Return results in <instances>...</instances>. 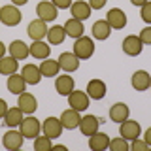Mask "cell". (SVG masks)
Wrapping results in <instances>:
<instances>
[{
    "mask_svg": "<svg viewBox=\"0 0 151 151\" xmlns=\"http://www.w3.org/2000/svg\"><path fill=\"white\" fill-rule=\"evenodd\" d=\"M23 19V13L19 12V6L15 4H8V6L0 8V23L6 27H17Z\"/></svg>",
    "mask_w": 151,
    "mask_h": 151,
    "instance_id": "obj_1",
    "label": "cell"
},
{
    "mask_svg": "<svg viewBox=\"0 0 151 151\" xmlns=\"http://www.w3.org/2000/svg\"><path fill=\"white\" fill-rule=\"evenodd\" d=\"M93 53H94V42L89 36H81V38L76 40V44H74V55L78 57L79 60L91 59Z\"/></svg>",
    "mask_w": 151,
    "mask_h": 151,
    "instance_id": "obj_2",
    "label": "cell"
},
{
    "mask_svg": "<svg viewBox=\"0 0 151 151\" xmlns=\"http://www.w3.org/2000/svg\"><path fill=\"white\" fill-rule=\"evenodd\" d=\"M19 130H21V134L25 136V138H28V140L32 138V140H34L36 136H40L42 125H40V121H38L34 115H28V117H25V119L21 121Z\"/></svg>",
    "mask_w": 151,
    "mask_h": 151,
    "instance_id": "obj_3",
    "label": "cell"
},
{
    "mask_svg": "<svg viewBox=\"0 0 151 151\" xmlns=\"http://www.w3.org/2000/svg\"><path fill=\"white\" fill-rule=\"evenodd\" d=\"M140 134H142V127H140V123H138V121L127 119V121L119 123V136H123L125 140L132 142V140L140 138Z\"/></svg>",
    "mask_w": 151,
    "mask_h": 151,
    "instance_id": "obj_4",
    "label": "cell"
},
{
    "mask_svg": "<svg viewBox=\"0 0 151 151\" xmlns=\"http://www.w3.org/2000/svg\"><path fill=\"white\" fill-rule=\"evenodd\" d=\"M63 129L64 127H63V123H60L59 117H47V119L42 123V132L51 140L59 138V136L63 134Z\"/></svg>",
    "mask_w": 151,
    "mask_h": 151,
    "instance_id": "obj_5",
    "label": "cell"
},
{
    "mask_svg": "<svg viewBox=\"0 0 151 151\" xmlns=\"http://www.w3.org/2000/svg\"><path fill=\"white\" fill-rule=\"evenodd\" d=\"M23 140H25V136L21 134V130L9 129L6 134L2 136V145L6 149H9V151H15V149L23 147Z\"/></svg>",
    "mask_w": 151,
    "mask_h": 151,
    "instance_id": "obj_6",
    "label": "cell"
},
{
    "mask_svg": "<svg viewBox=\"0 0 151 151\" xmlns=\"http://www.w3.org/2000/svg\"><path fill=\"white\" fill-rule=\"evenodd\" d=\"M89 100H91V98H89V94L83 93V91H78V89L68 94V106L74 108V110H78L79 113L85 111L89 108Z\"/></svg>",
    "mask_w": 151,
    "mask_h": 151,
    "instance_id": "obj_7",
    "label": "cell"
},
{
    "mask_svg": "<svg viewBox=\"0 0 151 151\" xmlns=\"http://www.w3.org/2000/svg\"><path fill=\"white\" fill-rule=\"evenodd\" d=\"M123 53L125 55H129V57H138L142 53V49H144V44H142V40L136 34H130V36H127L125 40H123Z\"/></svg>",
    "mask_w": 151,
    "mask_h": 151,
    "instance_id": "obj_8",
    "label": "cell"
},
{
    "mask_svg": "<svg viewBox=\"0 0 151 151\" xmlns=\"http://www.w3.org/2000/svg\"><path fill=\"white\" fill-rule=\"evenodd\" d=\"M47 23L45 21H42L40 17L34 19V21H30L28 23V27H27V34L30 36V40H44V38L47 36Z\"/></svg>",
    "mask_w": 151,
    "mask_h": 151,
    "instance_id": "obj_9",
    "label": "cell"
},
{
    "mask_svg": "<svg viewBox=\"0 0 151 151\" xmlns=\"http://www.w3.org/2000/svg\"><path fill=\"white\" fill-rule=\"evenodd\" d=\"M106 21H108V25L111 27V30H121V28L127 27V15L119 8H111L106 15Z\"/></svg>",
    "mask_w": 151,
    "mask_h": 151,
    "instance_id": "obj_10",
    "label": "cell"
},
{
    "mask_svg": "<svg viewBox=\"0 0 151 151\" xmlns=\"http://www.w3.org/2000/svg\"><path fill=\"white\" fill-rule=\"evenodd\" d=\"M57 12H59V9H57V6L53 2H40L36 6V15L42 19V21H45V23H49V21H55L57 19Z\"/></svg>",
    "mask_w": 151,
    "mask_h": 151,
    "instance_id": "obj_11",
    "label": "cell"
},
{
    "mask_svg": "<svg viewBox=\"0 0 151 151\" xmlns=\"http://www.w3.org/2000/svg\"><path fill=\"white\" fill-rule=\"evenodd\" d=\"M85 93L89 94L91 100H102V98L106 96V93H108V87H106V83H104L102 79H91V81L87 83V91Z\"/></svg>",
    "mask_w": 151,
    "mask_h": 151,
    "instance_id": "obj_12",
    "label": "cell"
},
{
    "mask_svg": "<svg viewBox=\"0 0 151 151\" xmlns=\"http://www.w3.org/2000/svg\"><path fill=\"white\" fill-rule=\"evenodd\" d=\"M130 85L134 87V91H147L151 85V76L145 72V70H136L130 78Z\"/></svg>",
    "mask_w": 151,
    "mask_h": 151,
    "instance_id": "obj_13",
    "label": "cell"
},
{
    "mask_svg": "<svg viewBox=\"0 0 151 151\" xmlns=\"http://www.w3.org/2000/svg\"><path fill=\"white\" fill-rule=\"evenodd\" d=\"M17 106L21 108L23 113L32 115V113L38 110V100H36L34 94H30V93H21L19 94V100H17Z\"/></svg>",
    "mask_w": 151,
    "mask_h": 151,
    "instance_id": "obj_14",
    "label": "cell"
},
{
    "mask_svg": "<svg viewBox=\"0 0 151 151\" xmlns=\"http://www.w3.org/2000/svg\"><path fill=\"white\" fill-rule=\"evenodd\" d=\"M59 66H60V70H64L66 74H70V72H76V70L79 68V59L74 55V51L70 53V51H66V53H60L59 59Z\"/></svg>",
    "mask_w": 151,
    "mask_h": 151,
    "instance_id": "obj_15",
    "label": "cell"
},
{
    "mask_svg": "<svg viewBox=\"0 0 151 151\" xmlns=\"http://www.w3.org/2000/svg\"><path fill=\"white\" fill-rule=\"evenodd\" d=\"M74 87H76V83H74V78H72V76H68V74L57 76L55 89H57V93H59L60 96H68V94L74 91Z\"/></svg>",
    "mask_w": 151,
    "mask_h": 151,
    "instance_id": "obj_16",
    "label": "cell"
},
{
    "mask_svg": "<svg viewBox=\"0 0 151 151\" xmlns=\"http://www.w3.org/2000/svg\"><path fill=\"white\" fill-rule=\"evenodd\" d=\"M98 125H100V121H98L96 115H81V121H79L78 129L81 130L83 136H93L98 130Z\"/></svg>",
    "mask_w": 151,
    "mask_h": 151,
    "instance_id": "obj_17",
    "label": "cell"
},
{
    "mask_svg": "<svg viewBox=\"0 0 151 151\" xmlns=\"http://www.w3.org/2000/svg\"><path fill=\"white\" fill-rule=\"evenodd\" d=\"M79 121H81V115H79V111L74 110V108H68V110H64L60 113V123H63V127L68 129V130L79 127Z\"/></svg>",
    "mask_w": 151,
    "mask_h": 151,
    "instance_id": "obj_18",
    "label": "cell"
},
{
    "mask_svg": "<svg viewBox=\"0 0 151 151\" xmlns=\"http://www.w3.org/2000/svg\"><path fill=\"white\" fill-rule=\"evenodd\" d=\"M21 76L25 78L27 85H38L42 81V78H44L40 72V66H36V64H25L21 70Z\"/></svg>",
    "mask_w": 151,
    "mask_h": 151,
    "instance_id": "obj_19",
    "label": "cell"
},
{
    "mask_svg": "<svg viewBox=\"0 0 151 151\" xmlns=\"http://www.w3.org/2000/svg\"><path fill=\"white\" fill-rule=\"evenodd\" d=\"M129 115H130V108L127 106L125 102H117V104H113V106L110 108V119L115 121V123L127 121Z\"/></svg>",
    "mask_w": 151,
    "mask_h": 151,
    "instance_id": "obj_20",
    "label": "cell"
},
{
    "mask_svg": "<svg viewBox=\"0 0 151 151\" xmlns=\"http://www.w3.org/2000/svg\"><path fill=\"white\" fill-rule=\"evenodd\" d=\"M64 30H66V36H70V38H74V40H78V38H81L83 36V32H85V27H83V21H79V19H68V21L64 23Z\"/></svg>",
    "mask_w": 151,
    "mask_h": 151,
    "instance_id": "obj_21",
    "label": "cell"
},
{
    "mask_svg": "<svg viewBox=\"0 0 151 151\" xmlns=\"http://www.w3.org/2000/svg\"><path fill=\"white\" fill-rule=\"evenodd\" d=\"M30 57H34L38 60H44V59H49V53H51V47L42 40H34L30 45Z\"/></svg>",
    "mask_w": 151,
    "mask_h": 151,
    "instance_id": "obj_22",
    "label": "cell"
},
{
    "mask_svg": "<svg viewBox=\"0 0 151 151\" xmlns=\"http://www.w3.org/2000/svg\"><path fill=\"white\" fill-rule=\"evenodd\" d=\"M25 119V113L21 111V108H8L6 115H4V123H6V127H9V129H15V127L21 125V121Z\"/></svg>",
    "mask_w": 151,
    "mask_h": 151,
    "instance_id": "obj_23",
    "label": "cell"
},
{
    "mask_svg": "<svg viewBox=\"0 0 151 151\" xmlns=\"http://www.w3.org/2000/svg\"><path fill=\"white\" fill-rule=\"evenodd\" d=\"M110 145V136L106 132H94L93 136H89V147L93 151H104Z\"/></svg>",
    "mask_w": 151,
    "mask_h": 151,
    "instance_id": "obj_24",
    "label": "cell"
},
{
    "mask_svg": "<svg viewBox=\"0 0 151 151\" xmlns=\"http://www.w3.org/2000/svg\"><path fill=\"white\" fill-rule=\"evenodd\" d=\"M9 55H12L13 59H17V60H23V59H27V57L30 55V47H28L23 40H13L12 44H9Z\"/></svg>",
    "mask_w": 151,
    "mask_h": 151,
    "instance_id": "obj_25",
    "label": "cell"
},
{
    "mask_svg": "<svg viewBox=\"0 0 151 151\" xmlns=\"http://www.w3.org/2000/svg\"><path fill=\"white\" fill-rule=\"evenodd\" d=\"M8 91L12 93V94H21V93H25V87H27V81H25V78H23L21 74H12V76H8Z\"/></svg>",
    "mask_w": 151,
    "mask_h": 151,
    "instance_id": "obj_26",
    "label": "cell"
},
{
    "mask_svg": "<svg viewBox=\"0 0 151 151\" xmlns=\"http://www.w3.org/2000/svg\"><path fill=\"white\" fill-rule=\"evenodd\" d=\"M70 13H72L74 19L85 21V19L91 17V6H89V2H83V0H79V2H74L72 6H70Z\"/></svg>",
    "mask_w": 151,
    "mask_h": 151,
    "instance_id": "obj_27",
    "label": "cell"
},
{
    "mask_svg": "<svg viewBox=\"0 0 151 151\" xmlns=\"http://www.w3.org/2000/svg\"><path fill=\"white\" fill-rule=\"evenodd\" d=\"M91 32H93V38H96V40H108L111 34V27L108 25L106 19H100V21H96L93 25Z\"/></svg>",
    "mask_w": 151,
    "mask_h": 151,
    "instance_id": "obj_28",
    "label": "cell"
},
{
    "mask_svg": "<svg viewBox=\"0 0 151 151\" xmlns=\"http://www.w3.org/2000/svg\"><path fill=\"white\" fill-rule=\"evenodd\" d=\"M59 70H60L59 60L44 59V60H42V64H40V72H42L44 78H57V76H59Z\"/></svg>",
    "mask_w": 151,
    "mask_h": 151,
    "instance_id": "obj_29",
    "label": "cell"
},
{
    "mask_svg": "<svg viewBox=\"0 0 151 151\" xmlns=\"http://www.w3.org/2000/svg\"><path fill=\"white\" fill-rule=\"evenodd\" d=\"M17 68H19V60L13 59L12 55H9V57H2V59H0V74H2V76L15 74Z\"/></svg>",
    "mask_w": 151,
    "mask_h": 151,
    "instance_id": "obj_30",
    "label": "cell"
},
{
    "mask_svg": "<svg viewBox=\"0 0 151 151\" xmlns=\"http://www.w3.org/2000/svg\"><path fill=\"white\" fill-rule=\"evenodd\" d=\"M64 38H66V30H64V27H60V25H55L47 30V42H49L51 45L63 44Z\"/></svg>",
    "mask_w": 151,
    "mask_h": 151,
    "instance_id": "obj_31",
    "label": "cell"
},
{
    "mask_svg": "<svg viewBox=\"0 0 151 151\" xmlns=\"http://www.w3.org/2000/svg\"><path fill=\"white\" fill-rule=\"evenodd\" d=\"M108 147L111 151H129L130 144H129V140H125L123 136H117V138L110 140V145H108Z\"/></svg>",
    "mask_w": 151,
    "mask_h": 151,
    "instance_id": "obj_32",
    "label": "cell"
},
{
    "mask_svg": "<svg viewBox=\"0 0 151 151\" xmlns=\"http://www.w3.org/2000/svg\"><path fill=\"white\" fill-rule=\"evenodd\" d=\"M53 147V144H51V138H47V136H36L34 138V151H49Z\"/></svg>",
    "mask_w": 151,
    "mask_h": 151,
    "instance_id": "obj_33",
    "label": "cell"
},
{
    "mask_svg": "<svg viewBox=\"0 0 151 151\" xmlns=\"http://www.w3.org/2000/svg\"><path fill=\"white\" fill-rule=\"evenodd\" d=\"M142 19H144L147 25H151V0H147V2L142 6V12H140Z\"/></svg>",
    "mask_w": 151,
    "mask_h": 151,
    "instance_id": "obj_34",
    "label": "cell"
},
{
    "mask_svg": "<svg viewBox=\"0 0 151 151\" xmlns=\"http://www.w3.org/2000/svg\"><path fill=\"white\" fill-rule=\"evenodd\" d=\"M138 38L142 40V44H144V45H151V27L142 28L140 34H138Z\"/></svg>",
    "mask_w": 151,
    "mask_h": 151,
    "instance_id": "obj_35",
    "label": "cell"
},
{
    "mask_svg": "<svg viewBox=\"0 0 151 151\" xmlns=\"http://www.w3.org/2000/svg\"><path fill=\"white\" fill-rule=\"evenodd\" d=\"M130 147L134 149V151H147L151 149L149 145H147V142L145 140H140V138H136V140H132V144H130Z\"/></svg>",
    "mask_w": 151,
    "mask_h": 151,
    "instance_id": "obj_36",
    "label": "cell"
},
{
    "mask_svg": "<svg viewBox=\"0 0 151 151\" xmlns=\"http://www.w3.org/2000/svg\"><path fill=\"white\" fill-rule=\"evenodd\" d=\"M51 2L57 6V9H68L70 6H72V0H51Z\"/></svg>",
    "mask_w": 151,
    "mask_h": 151,
    "instance_id": "obj_37",
    "label": "cell"
},
{
    "mask_svg": "<svg viewBox=\"0 0 151 151\" xmlns=\"http://www.w3.org/2000/svg\"><path fill=\"white\" fill-rule=\"evenodd\" d=\"M106 2L108 0H89V6H91V9H102Z\"/></svg>",
    "mask_w": 151,
    "mask_h": 151,
    "instance_id": "obj_38",
    "label": "cell"
},
{
    "mask_svg": "<svg viewBox=\"0 0 151 151\" xmlns=\"http://www.w3.org/2000/svg\"><path fill=\"white\" fill-rule=\"evenodd\" d=\"M6 111H8V102L4 100V98H0V119H4Z\"/></svg>",
    "mask_w": 151,
    "mask_h": 151,
    "instance_id": "obj_39",
    "label": "cell"
},
{
    "mask_svg": "<svg viewBox=\"0 0 151 151\" xmlns=\"http://www.w3.org/2000/svg\"><path fill=\"white\" fill-rule=\"evenodd\" d=\"M144 140L147 142V145H149V147H151V127H149L147 130H145V134H144Z\"/></svg>",
    "mask_w": 151,
    "mask_h": 151,
    "instance_id": "obj_40",
    "label": "cell"
},
{
    "mask_svg": "<svg viewBox=\"0 0 151 151\" xmlns=\"http://www.w3.org/2000/svg\"><path fill=\"white\" fill-rule=\"evenodd\" d=\"M130 2L134 4V6H140V8H142V6H144L145 2H147V0H130Z\"/></svg>",
    "mask_w": 151,
    "mask_h": 151,
    "instance_id": "obj_41",
    "label": "cell"
},
{
    "mask_svg": "<svg viewBox=\"0 0 151 151\" xmlns=\"http://www.w3.org/2000/svg\"><path fill=\"white\" fill-rule=\"evenodd\" d=\"M4 55H6V45H4L2 42H0V59H2Z\"/></svg>",
    "mask_w": 151,
    "mask_h": 151,
    "instance_id": "obj_42",
    "label": "cell"
},
{
    "mask_svg": "<svg viewBox=\"0 0 151 151\" xmlns=\"http://www.w3.org/2000/svg\"><path fill=\"white\" fill-rule=\"evenodd\" d=\"M28 0H12V4H15V6H23V4H27Z\"/></svg>",
    "mask_w": 151,
    "mask_h": 151,
    "instance_id": "obj_43",
    "label": "cell"
},
{
    "mask_svg": "<svg viewBox=\"0 0 151 151\" xmlns=\"http://www.w3.org/2000/svg\"><path fill=\"white\" fill-rule=\"evenodd\" d=\"M51 149H57V151H66V147H64V145H53Z\"/></svg>",
    "mask_w": 151,
    "mask_h": 151,
    "instance_id": "obj_44",
    "label": "cell"
},
{
    "mask_svg": "<svg viewBox=\"0 0 151 151\" xmlns=\"http://www.w3.org/2000/svg\"><path fill=\"white\" fill-rule=\"evenodd\" d=\"M149 89H151V85H149Z\"/></svg>",
    "mask_w": 151,
    "mask_h": 151,
    "instance_id": "obj_45",
    "label": "cell"
}]
</instances>
